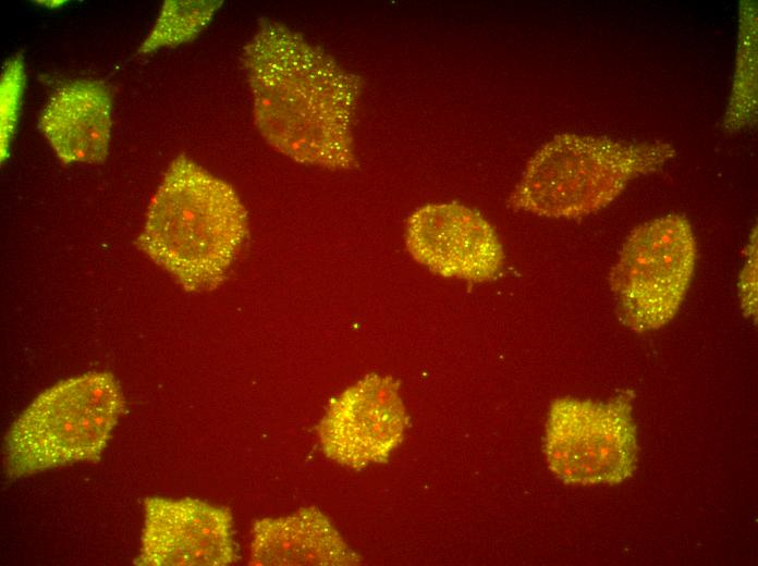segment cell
Listing matches in <instances>:
<instances>
[{
  "mask_svg": "<svg viewBox=\"0 0 758 566\" xmlns=\"http://www.w3.org/2000/svg\"><path fill=\"white\" fill-rule=\"evenodd\" d=\"M737 58L730 103L723 124L726 131L753 125L757 116V12L756 3L742 1Z\"/></svg>",
  "mask_w": 758,
  "mask_h": 566,
  "instance_id": "12",
  "label": "cell"
},
{
  "mask_svg": "<svg viewBox=\"0 0 758 566\" xmlns=\"http://www.w3.org/2000/svg\"><path fill=\"white\" fill-rule=\"evenodd\" d=\"M24 85V63L22 57L17 54L5 64L0 85V138L2 162L8 156L9 146L17 124Z\"/></svg>",
  "mask_w": 758,
  "mask_h": 566,
  "instance_id": "14",
  "label": "cell"
},
{
  "mask_svg": "<svg viewBox=\"0 0 758 566\" xmlns=\"http://www.w3.org/2000/svg\"><path fill=\"white\" fill-rule=\"evenodd\" d=\"M407 422L398 381L370 373L330 402L317 427L320 448L353 469L384 463L403 441Z\"/></svg>",
  "mask_w": 758,
  "mask_h": 566,
  "instance_id": "7",
  "label": "cell"
},
{
  "mask_svg": "<svg viewBox=\"0 0 758 566\" xmlns=\"http://www.w3.org/2000/svg\"><path fill=\"white\" fill-rule=\"evenodd\" d=\"M111 111V93L103 82L75 81L51 95L38 128L63 163H100L108 156Z\"/></svg>",
  "mask_w": 758,
  "mask_h": 566,
  "instance_id": "10",
  "label": "cell"
},
{
  "mask_svg": "<svg viewBox=\"0 0 758 566\" xmlns=\"http://www.w3.org/2000/svg\"><path fill=\"white\" fill-rule=\"evenodd\" d=\"M696 260L695 235L683 214L663 216L634 229L609 275L620 321L637 333L671 321L690 286Z\"/></svg>",
  "mask_w": 758,
  "mask_h": 566,
  "instance_id": "5",
  "label": "cell"
},
{
  "mask_svg": "<svg viewBox=\"0 0 758 566\" xmlns=\"http://www.w3.org/2000/svg\"><path fill=\"white\" fill-rule=\"evenodd\" d=\"M140 566H224L236 556L231 512L196 499L146 497Z\"/></svg>",
  "mask_w": 758,
  "mask_h": 566,
  "instance_id": "9",
  "label": "cell"
},
{
  "mask_svg": "<svg viewBox=\"0 0 758 566\" xmlns=\"http://www.w3.org/2000/svg\"><path fill=\"white\" fill-rule=\"evenodd\" d=\"M676 156L667 142L631 143L559 134L527 162L510 196L516 210L554 219L580 218L610 205L638 176Z\"/></svg>",
  "mask_w": 758,
  "mask_h": 566,
  "instance_id": "3",
  "label": "cell"
},
{
  "mask_svg": "<svg viewBox=\"0 0 758 566\" xmlns=\"http://www.w3.org/2000/svg\"><path fill=\"white\" fill-rule=\"evenodd\" d=\"M222 4L221 0H166L137 52L146 54L193 40Z\"/></svg>",
  "mask_w": 758,
  "mask_h": 566,
  "instance_id": "13",
  "label": "cell"
},
{
  "mask_svg": "<svg viewBox=\"0 0 758 566\" xmlns=\"http://www.w3.org/2000/svg\"><path fill=\"white\" fill-rule=\"evenodd\" d=\"M242 63L261 137L292 160L329 170L357 164L353 120L363 79L321 47L278 22H265Z\"/></svg>",
  "mask_w": 758,
  "mask_h": 566,
  "instance_id": "1",
  "label": "cell"
},
{
  "mask_svg": "<svg viewBox=\"0 0 758 566\" xmlns=\"http://www.w3.org/2000/svg\"><path fill=\"white\" fill-rule=\"evenodd\" d=\"M248 234L233 187L185 155L169 165L148 206L136 245L188 292L225 279Z\"/></svg>",
  "mask_w": 758,
  "mask_h": 566,
  "instance_id": "2",
  "label": "cell"
},
{
  "mask_svg": "<svg viewBox=\"0 0 758 566\" xmlns=\"http://www.w3.org/2000/svg\"><path fill=\"white\" fill-rule=\"evenodd\" d=\"M405 243L418 263L444 278L487 282L504 262L492 225L478 211L457 202L416 209L406 223Z\"/></svg>",
  "mask_w": 758,
  "mask_h": 566,
  "instance_id": "8",
  "label": "cell"
},
{
  "mask_svg": "<svg viewBox=\"0 0 758 566\" xmlns=\"http://www.w3.org/2000/svg\"><path fill=\"white\" fill-rule=\"evenodd\" d=\"M746 260L738 276L741 307L746 317H757V232H751L745 249Z\"/></svg>",
  "mask_w": 758,
  "mask_h": 566,
  "instance_id": "15",
  "label": "cell"
},
{
  "mask_svg": "<svg viewBox=\"0 0 758 566\" xmlns=\"http://www.w3.org/2000/svg\"><path fill=\"white\" fill-rule=\"evenodd\" d=\"M114 376L94 371L61 380L37 395L4 436L9 479L100 459L122 413Z\"/></svg>",
  "mask_w": 758,
  "mask_h": 566,
  "instance_id": "4",
  "label": "cell"
},
{
  "mask_svg": "<svg viewBox=\"0 0 758 566\" xmlns=\"http://www.w3.org/2000/svg\"><path fill=\"white\" fill-rule=\"evenodd\" d=\"M632 392L608 403L564 396L549 409L545 453L567 484H614L631 477L638 455Z\"/></svg>",
  "mask_w": 758,
  "mask_h": 566,
  "instance_id": "6",
  "label": "cell"
},
{
  "mask_svg": "<svg viewBox=\"0 0 758 566\" xmlns=\"http://www.w3.org/2000/svg\"><path fill=\"white\" fill-rule=\"evenodd\" d=\"M250 553L252 565H354L359 561L315 507L256 520Z\"/></svg>",
  "mask_w": 758,
  "mask_h": 566,
  "instance_id": "11",
  "label": "cell"
}]
</instances>
